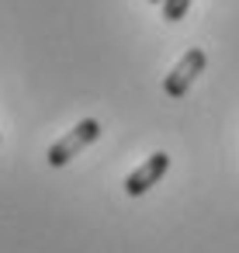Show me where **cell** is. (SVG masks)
<instances>
[{
	"label": "cell",
	"mask_w": 239,
	"mask_h": 253,
	"mask_svg": "<svg viewBox=\"0 0 239 253\" xmlns=\"http://www.w3.org/2000/svg\"><path fill=\"white\" fill-rule=\"evenodd\" d=\"M101 139V122L97 118H83L77 128H70L52 149H49V167H66L77 153H83L90 142H97Z\"/></svg>",
	"instance_id": "6da1fadb"
},
{
	"label": "cell",
	"mask_w": 239,
	"mask_h": 253,
	"mask_svg": "<svg viewBox=\"0 0 239 253\" xmlns=\"http://www.w3.org/2000/svg\"><path fill=\"white\" fill-rule=\"evenodd\" d=\"M204 66H208L204 49H187V52L180 56V63H177V66L166 73V80H163L166 97H184V94L191 90V84L204 73Z\"/></svg>",
	"instance_id": "7a4b0ae2"
},
{
	"label": "cell",
	"mask_w": 239,
	"mask_h": 253,
	"mask_svg": "<svg viewBox=\"0 0 239 253\" xmlns=\"http://www.w3.org/2000/svg\"><path fill=\"white\" fill-rule=\"evenodd\" d=\"M166 170H170V156H166V153H153L139 170H132V173L125 177V194H128V198H142L149 187H156V184L163 180Z\"/></svg>",
	"instance_id": "3957f363"
},
{
	"label": "cell",
	"mask_w": 239,
	"mask_h": 253,
	"mask_svg": "<svg viewBox=\"0 0 239 253\" xmlns=\"http://www.w3.org/2000/svg\"><path fill=\"white\" fill-rule=\"evenodd\" d=\"M159 4H163V18L166 21H180L187 14V7H191V0H159Z\"/></svg>",
	"instance_id": "277c9868"
},
{
	"label": "cell",
	"mask_w": 239,
	"mask_h": 253,
	"mask_svg": "<svg viewBox=\"0 0 239 253\" xmlns=\"http://www.w3.org/2000/svg\"><path fill=\"white\" fill-rule=\"evenodd\" d=\"M149 4H159V0H149Z\"/></svg>",
	"instance_id": "5b68a950"
}]
</instances>
